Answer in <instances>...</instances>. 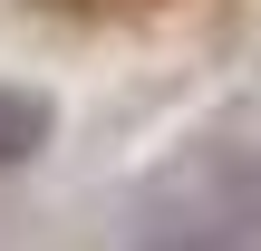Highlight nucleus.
<instances>
[{
	"mask_svg": "<svg viewBox=\"0 0 261 251\" xmlns=\"http://www.w3.org/2000/svg\"><path fill=\"white\" fill-rule=\"evenodd\" d=\"M203 222L223 251H261V155L252 145H203Z\"/></svg>",
	"mask_w": 261,
	"mask_h": 251,
	"instance_id": "1",
	"label": "nucleus"
},
{
	"mask_svg": "<svg viewBox=\"0 0 261 251\" xmlns=\"http://www.w3.org/2000/svg\"><path fill=\"white\" fill-rule=\"evenodd\" d=\"M48 126H58V106H48L39 87H0V174H19V164L48 145Z\"/></svg>",
	"mask_w": 261,
	"mask_h": 251,
	"instance_id": "2",
	"label": "nucleus"
},
{
	"mask_svg": "<svg viewBox=\"0 0 261 251\" xmlns=\"http://www.w3.org/2000/svg\"><path fill=\"white\" fill-rule=\"evenodd\" d=\"M136 251H223V232L203 222V213H165V222H145Z\"/></svg>",
	"mask_w": 261,
	"mask_h": 251,
	"instance_id": "3",
	"label": "nucleus"
}]
</instances>
